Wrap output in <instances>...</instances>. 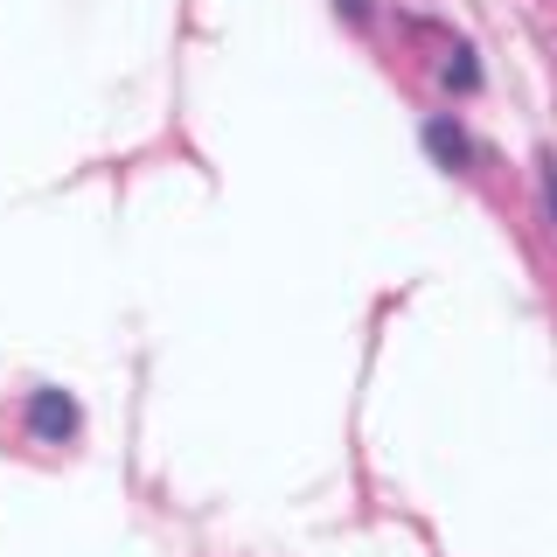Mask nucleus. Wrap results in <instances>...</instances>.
<instances>
[{"label": "nucleus", "instance_id": "obj_1", "mask_svg": "<svg viewBox=\"0 0 557 557\" xmlns=\"http://www.w3.org/2000/svg\"><path fill=\"white\" fill-rule=\"evenodd\" d=\"M77 425H84V411H77V397H70V391H57V383H35V391H28V432L42 446L77 440Z\"/></svg>", "mask_w": 557, "mask_h": 557}, {"label": "nucleus", "instance_id": "obj_2", "mask_svg": "<svg viewBox=\"0 0 557 557\" xmlns=\"http://www.w3.org/2000/svg\"><path fill=\"white\" fill-rule=\"evenodd\" d=\"M418 139H425V153H432L440 168H453V174L474 168V139H467V126H460L453 112H432L425 126H418Z\"/></svg>", "mask_w": 557, "mask_h": 557}, {"label": "nucleus", "instance_id": "obj_3", "mask_svg": "<svg viewBox=\"0 0 557 557\" xmlns=\"http://www.w3.org/2000/svg\"><path fill=\"white\" fill-rule=\"evenodd\" d=\"M440 84H453V91H474V84H481V63H474V49H467V42H453V49H446Z\"/></svg>", "mask_w": 557, "mask_h": 557}, {"label": "nucleus", "instance_id": "obj_4", "mask_svg": "<svg viewBox=\"0 0 557 557\" xmlns=\"http://www.w3.org/2000/svg\"><path fill=\"white\" fill-rule=\"evenodd\" d=\"M335 8H342L348 28H370V22H376V0H335Z\"/></svg>", "mask_w": 557, "mask_h": 557}, {"label": "nucleus", "instance_id": "obj_5", "mask_svg": "<svg viewBox=\"0 0 557 557\" xmlns=\"http://www.w3.org/2000/svg\"><path fill=\"white\" fill-rule=\"evenodd\" d=\"M544 168V209H550V223H557V161H536Z\"/></svg>", "mask_w": 557, "mask_h": 557}]
</instances>
